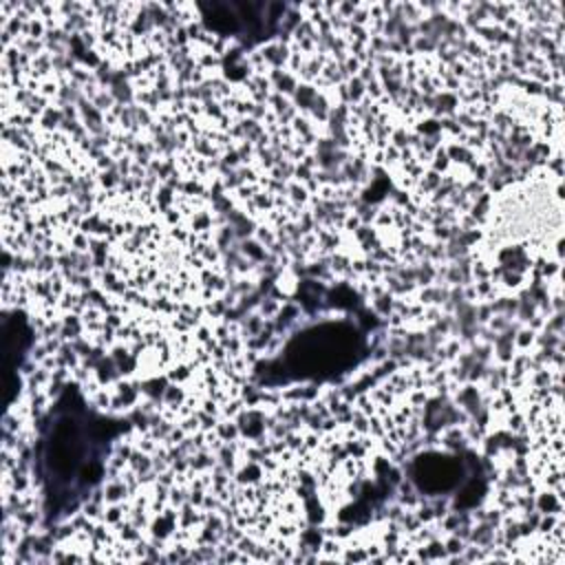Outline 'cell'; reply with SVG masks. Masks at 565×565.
I'll use <instances>...</instances> for the list:
<instances>
[{
  "label": "cell",
  "mask_w": 565,
  "mask_h": 565,
  "mask_svg": "<svg viewBox=\"0 0 565 565\" xmlns=\"http://www.w3.org/2000/svg\"><path fill=\"white\" fill-rule=\"evenodd\" d=\"M44 455L51 472H55L60 479H73L84 457V444L82 430L71 415L57 419V424L51 430Z\"/></svg>",
  "instance_id": "6da1fadb"
}]
</instances>
